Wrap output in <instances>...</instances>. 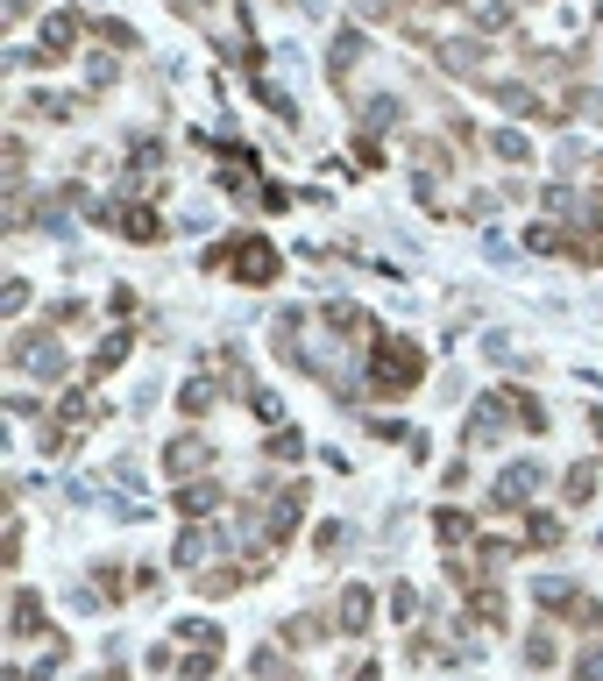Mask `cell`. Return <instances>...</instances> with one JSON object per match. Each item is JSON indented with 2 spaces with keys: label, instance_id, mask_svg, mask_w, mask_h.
I'll return each instance as SVG.
<instances>
[{
  "label": "cell",
  "instance_id": "cell-6",
  "mask_svg": "<svg viewBox=\"0 0 603 681\" xmlns=\"http://www.w3.org/2000/svg\"><path fill=\"white\" fill-rule=\"evenodd\" d=\"M525 660L547 667V660H554V639H547V632H533V639H525Z\"/></svg>",
  "mask_w": 603,
  "mask_h": 681
},
{
  "label": "cell",
  "instance_id": "cell-7",
  "mask_svg": "<svg viewBox=\"0 0 603 681\" xmlns=\"http://www.w3.org/2000/svg\"><path fill=\"white\" fill-rule=\"evenodd\" d=\"M596 433H603V412H596Z\"/></svg>",
  "mask_w": 603,
  "mask_h": 681
},
{
  "label": "cell",
  "instance_id": "cell-5",
  "mask_svg": "<svg viewBox=\"0 0 603 681\" xmlns=\"http://www.w3.org/2000/svg\"><path fill=\"white\" fill-rule=\"evenodd\" d=\"M575 681H603V646H589V653L575 660Z\"/></svg>",
  "mask_w": 603,
  "mask_h": 681
},
{
  "label": "cell",
  "instance_id": "cell-3",
  "mask_svg": "<svg viewBox=\"0 0 603 681\" xmlns=\"http://www.w3.org/2000/svg\"><path fill=\"white\" fill-rule=\"evenodd\" d=\"M341 632H369V596H362V589L341 596Z\"/></svg>",
  "mask_w": 603,
  "mask_h": 681
},
{
  "label": "cell",
  "instance_id": "cell-4",
  "mask_svg": "<svg viewBox=\"0 0 603 681\" xmlns=\"http://www.w3.org/2000/svg\"><path fill=\"white\" fill-rule=\"evenodd\" d=\"M43 632V603L36 596H15V639H36Z\"/></svg>",
  "mask_w": 603,
  "mask_h": 681
},
{
  "label": "cell",
  "instance_id": "cell-1",
  "mask_svg": "<svg viewBox=\"0 0 603 681\" xmlns=\"http://www.w3.org/2000/svg\"><path fill=\"white\" fill-rule=\"evenodd\" d=\"M419 369H426V362H419L412 341H376V391H384V398H391V391H412Z\"/></svg>",
  "mask_w": 603,
  "mask_h": 681
},
{
  "label": "cell",
  "instance_id": "cell-2",
  "mask_svg": "<svg viewBox=\"0 0 603 681\" xmlns=\"http://www.w3.org/2000/svg\"><path fill=\"white\" fill-rule=\"evenodd\" d=\"M164 469H171V476H192V469H206V440H192V433H185V440H171Z\"/></svg>",
  "mask_w": 603,
  "mask_h": 681
}]
</instances>
